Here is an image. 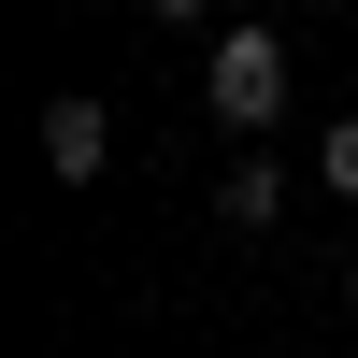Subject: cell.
<instances>
[{
    "label": "cell",
    "instance_id": "cell-1",
    "mask_svg": "<svg viewBox=\"0 0 358 358\" xmlns=\"http://www.w3.org/2000/svg\"><path fill=\"white\" fill-rule=\"evenodd\" d=\"M201 101H215L229 129H273V115H287V43H273V29H215V72H201Z\"/></svg>",
    "mask_w": 358,
    "mask_h": 358
},
{
    "label": "cell",
    "instance_id": "cell-2",
    "mask_svg": "<svg viewBox=\"0 0 358 358\" xmlns=\"http://www.w3.org/2000/svg\"><path fill=\"white\" fill-rule=\"evenodd\" d=\"M43 158H57V172L86 187V172L115 158V115H101V101H43Z\"/></svg>",
    "mask_w": 358,
    "mask_h": 358
},
{
    "label": "cell",
    "instance_id": "cell-3",
    "mask_svg": "<svg viewBox=\"0 0 358 358\" xmlns=\"http://www.w3.org/2000/svg\"><path fill=\"white\" fill-rule=\"evenodd\" d=\"M215 215H229V229H273V215H287V172H273V158H229V172H215Z\"/></svg>",
    "mask_w": 358,
    "mask_h": 358
},
{
    "label": "cell",
    "instance_id": "cell-4",
    "mask_svg": "<svg viewBox=\"0 0 358 358\" xmlns=\"http://www.w3.org/2000/svg\"><path fill=\"white\" fill-rule=\"evenodd\" d=\"M315 187H330V201H358V115H344L330 143H315Z\"/></svg>",
    "mask_w": 358,
    "mask_h": 358
},
{
    "label": "cell",
    "instance_id": "cell-5",
    "mask_svg": "<svg viewBox=\"0 0 358 358\" xmlns=\"http://www.w3.org/2000/svg\"><path fill=\"white\" fill-rule=\"evenodd\" d=\"M143 15H201V0H143Z\"/></svg>",
    "mask_w": 358,
    "mask_h": 358
},
{
    "label": "cell",
    "instance_id": "cell-6",
    "mask_svg": "<svg viewBox=\"0 0 358 358\" xmlns=\"http://www.w3.org/2000/svg\"><path fill=\"white\" fill-rule=\"evenodd\" d=\"M344 301H358V273H344Z\"/></svg>",
    "mask_w": 358,
    "mask_h": 358
}]
</instances>
